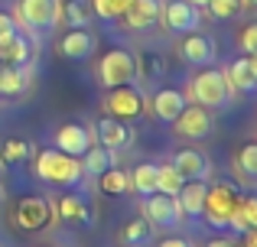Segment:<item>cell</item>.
<instances>
[{
    "label": "cell",
    "instance_id": "6da1fadb",
    "mask_svg": "<svg viewBox=\"0 0 257 247\" xmlns=\"http://www.w3.org/2000/svg\"><path fill=\"white\" fill-rule=\"evenodd\" d=\"M36 176L52 185H75V182H82L85 172H82V159L78 156H69L62 150H39Z\"/></svg>",
    "mask_w": 257,
    "mask_h": 247
},
{
    "label": "cell",
    "instance_id": "7a4b0ae2",
    "mask_svg": "<svg viewBox=\"0 0 257 247\" xmlns=\"http://www.w3.org/2000/svg\"><path fill=\"white\" fill-rule=\"evenodd\" d=\"M189 98H192V104H202V108H221V104L231 98V88H228L225 82V72L221 69H212V65H205L202 72H195V78L189 82Z\"/></svg>",
    "mask_w": 257,
    "mask_h": 247
},
{
    "label": "cell",
    "instance_id": "3957f363",
    "mask_svg": "<svg viewBox=\"0 0 257 247\" xmlns=\"http://www.w3.org/2000/svg\"><path fill=\"white\" fill-rule=\"evenodd\" d=\"M238 198H241V192L234 189V185H228V182L208 185V192H205V208H202L205 221L212 224V228H228L234 208H238Z\"/></svg>",
    "mask_w": 257,
    "mask_h": 247
},
{
    "label": "cell",
    "instance_id": "277c9868",
    "mask_svg": "<svg viewBox=\"0 0 257 247\" xmlns=\"http://www.w3.org/2000/svg\"><path fill=\"white\" fill-rule=\"evenodd\" d=\"M56 221V208L43 195H26L13 205V224L23 231H43Z\"/></svg>",
    "mask_w": 257,
    "mask_h": 247
},
{
    "label": "cell",
    "instance_id": "5b68a950",
    "mask_svg": "<svg viewBox=\"0 0 257 247\" xmlns=\"http://www.w3.org/2000/svg\"><path fill=\"white\" fill-rule=\"evenodd\" d=\"M104 108H107V117H114V121H137L147 111V98L127 82V85H117V88H107Z\"/></svg>",
    "mask_w": 257,
    "mask_h": 247
},
{
    "label": "cell",
    "instance_id": "8992f818",
    "mask_svg": "<svg viewBox=\"0 0 257 247\" xmlns=\"http://www.w3.org/2000/svg\"><path fill=\"white\" fill-rule=\"evenodd\" d=\"M137 69H134V56L127 49H107L98 62V82L104 88H117V85L134 82Z\"/></svg>",
    "mask_w": 257,
    "mask_h": 247
},
{
    "label": "cell",
    "instance_id": "52a82bcc",
    "mask_svg": "<svg viewBox=\"0 0 257 247\" xmlns=\"http://www.w3.org/2000/svg\"><path fill=\"white\" fill-rule=\"evenodd\" d=\"M140 218H144L150 228H176L182 211H179V202H176L173 195L153 192V195H147L144 205H140Z\"/></svg>",
    "mask_w": 257,
    "mask_h": 247
},
{
    "label": "cell",
    "instance_id": "ba28073f",
    "mask_svg": "<svg viewBox=\"0 0 257 247\" xmlns=\"http://www.w3.org/2000/svg\"><path fill=\"white\" fill-rule=\"evenodd\" d=\"M59 0H20L17 4V23L30 26V30H52L59 23Z\"/></svg>",
    "mask_w": 257,
    "mask_h": 247
},
{
    "label": "cell",
    "instance_id": "9c48e42d",
    "mask_svg": "<svg viewBox=\"0 0 257 247\" xmlns=\"http://www.w3.org/2000/svg\"><path fill=\"white\" fill-rule=\"evenodd\" d=\"M160 23L170 33H176V36L179 33H192L202 23V10L192 7L189 0H166V4H160Z\"/></svg>",
    "mask_w": 257,
    "mask_h": 247
},
{
    "label": "cell",
    "instance_id": "30bf717a",
    "mask_svg": "<svg viewBox=\"0 0 257 247\" xmlns=\"http://www.w3.org/2000/svg\"><path fill=\"white\" fill-rule=\"evenodd\" d=\"M173 130L186 140H202V137L212 133V114H208V108H202V104H186V108L176 114Z\"/></svg>",
    "mask_w": 257,
    "mask_h": 247
},
{
    "label": "cell",
    "instance_id": "8fae6325",
    "mask_svg": "<svg viewBox=\"0 0 257 247\" xmlns=\"http://www.w3.org/2000/svg\"><path fill=\"white\" fill-rule=\"evenodd\" d=\"M225 82L231 88V95H254L257 91V59L254 56H241L231 65H225Z\"/></svg>",
    "mask_w": 257,
    "mask_h": 247
},
{
    "label": "cell",
    "instance_id": "7c38bea8",
    "mask_svg": "<svg viewBox=\"0 0 257 247\" xmlns=\"http://www.w3.org/2000/svg\"><path fill=\"white\" fill-rule=\"evenodd\" d=\"M94 133V143H101L104 150L117 153L124 150V146H131L134 140V130H131V121H114V117H104V121H98L91 127Z\"/></svg>",
    "mask_w": 257,
    "mask_h": 247
},
{
    "label": "cell",
    "instance_id": "4fadbf2b",
    "mask_svg": "<svg viewBox=\"0 0 257 247\" xmlns=\"http://www.w3.org/2000/svg\"><path fill=\"white\" fill-rule=\"evenodd\" d=\"M182 59H186L189 65H195V69H205V65L215 62V56H218V46H215L212 36H205V33H182Z\"/></svg>",
    "mask_w": 257,
    "mask_h": 247
},
{
    "label": "cell",
    "instance_id": "5bb4252c",
    "mask_svg": "<svg viewBox=\"0 0 257 247\" xmlns=\"http://www.w3.org/2000/svg\"><path fill=\"white\" fill-rule=\"evenodd\" d=\"M91 143H94V133L85 124H62L56 130V150L69 153V156H82Z\"/></svg>",
    "mask_w": 257,
    "mask_h": 247
},
{
    "label": "cell",
    "instance_id": "9a60e30c",
    "mask_svg": "<svg viewBox=\"0 0 257 247\" xmlns=\"http://www.w3.org/2000/svg\"><path fill=\"white\" fill-rule=\"evenodd\" d=\"M189 104V98L182 95L179 88H160L157 95H153V101L147 104V111H150L157 121H163V124H173L176 121V114H179L182 108Z\"/></svg>",
    "mask_w": 257,
    "mask_h": 247
},
{
    "label": "cell",
    "instance_id": "2e32d148",
    "mask_svg": "<svg viewBox=\"0 0 257 247\" xmlns=\"http://www.w3.org/2000/svg\"><path fill=\"white\" fill-rule=\"evenodd\" d=\"M173 166L182 179H202V182L212 179V159L199 150H179L176 159H173Z\"/></svg>",
    "mask_w": 257,
    "mask_h": 247
},
{
    "label": "cell",
    "instance_id": "e0dca14e",
    "mask_svg": "<svg viewBox=\"0 0 257 247\" xmlns=\"http://www.w3.org/2000/svg\"><path fill=\"white\" fill-rule=\"evenodd\" d=\"M120 17H124V26L134 30V33L150 30V26L160 20V0H131Z\"/></svg>",
    "mask_w": 257,
    "mask_h": 247
},
{
    "label": "cell",
    "instance_id": "ac0fdd59",
    "mask_svg": "<svg viewBox=\"0 0 257 247\" xmlns=\"http://www.w3.org/2000/svg\"><path fill=\"white\" fill-rule=\"evenodd\" d=\"M205 192H208V182H202V179H186L182 189L176 192V202H179L182 215L202 218V208H205Z\"/></svg>",
    "mask_w": 257,
    "mask_h": 247
},
{
    "label": "cell",
    "instance_id": "d6986e66",
    "mask_svg": "<svg viewBox=\"0 0 257 247\" xmlns=\"http://www.w3.org/2000/svg\"><path fill=\"white\" fill-rule=\"evenodd\" d=\"M94 46H98V39H94V33H88V26L82 30H69L62 39H59V52H62L65 59H88L94 52Z\"/></svg>",
    "mask_w": 257,
    "mask_h": 247
},
{
    "label": "cell",
    "instance_id": "ffe728a7",
    "mask_svg": "<svg viewBox=\"0 0 257 247\" xmlns=\"http://www.w3.org/2000/svg\"><path fill=\"white\" fill-rule=\"evenodd\" d=\"M30 56H33V46L20 30L0 43V65H20V69H26V65H30Z\"/></svg>",
    "mask_w": 257,
    "mask_h": 247
},
{
    "label": "cell",
    "instance_id": "44dd1931",
    "mask_svg": "<svg viewBox=\"0 0 257 247\" xmlns=\"http://www.w3.org/2000/svg\"><path fill=\"white\" fill-rule=\"evenodd\" d=\"M62 221H69V224H91L94 221V211H91V205L85 202L82 195H65V198H59V211H56Z\"/></svg>",
    "mask_w": 257,
    "mask_h": 247
},
{
    "label": "cell",
    "instance_id": "7402d4cb",
    "mask_svg": "<svg viewBox=\"0 0 257 247\" xmlns=\"http://www.w3.org/2000/svg\"><path fill=\"white\" fill-rule=\"evenodd\" d=\"M78 159H82V172H85V176H94V179H98L104 169H111V166H114V153L104 150L101 143H91Z\"/></svg>",
    "mask_w": 257,
    "mask_h": 247
},
{
    "label": "cell",
    "instance_id": "603a6c76",
    "mask_svg": "<svg viewBox=\"0 0 257 247\" xmlns=\"http://www.w3.org/2000/svg\"><path fill=\"white\" fill-rule=\"evenodd\" d=\"M91 4L88 0H65L62 10H59V23H65L69 30H82V26L91 23Z\"/></svg>",
    "mask_w": 257,
    "mask_h": 247
},
{
    "label": "cell",
    "instance_id": "cb8c5ba5",
    "mask_svg": "<svg viewBox=\"0 0 257 247\" xmlns=\"http://www.w3.org/2000/svg\"><path fill=\"white\" fill-rule=\"evenodd\" d=\"M228 228H234L238 234H244V231L257 228V198H254V195H241V198H238V208H234Z\"/></svg>",
    "mask_w": 257,
    "mask_h": 247
},
{
    "label": "cell",
    "instance_id": "d4e9b609",
    "mask_svg": "<svg viewBox=\"0 0 257 247\" xmlns=\"http://www.w3.org/2000/svg\"><path fill=\"white\" fill-rule=\"evenodd\" d=\"M30 88V72L20 65H0V95H23Z\"/></svg>",
    "mask_w": 257,
    "mask_h": 247
},
{
    "label": "cell",
    "instance_id": "484cf974",
    "mask_svg": "<svg viewBox=\"0 0 257 247\" xmlns=\"http://www.w3.org/2000/svg\"><path fill=\"white\" fill-rule=\"evenodd\" d=\"M98 185H101L104 195H127V192H131V172L111 166V169H104L98 176Z\"/></svg>",
    "mask_w": 257,
    "mask_h": 247
},
{
    "label": "cell",
    "instance_id": "4316f807",
    "mask_svg": "<svg viewBox=\"0 0 257 247\" xmlns=\"http://www.w3.org/2000/svg\"><path fill=\"white\" fill-rule=\"evenodd\" d=\"M131 189L137 192L140 198L153 195V192H157V166L153 163H140L137 169L131 172Z\"/></svg>",
    "mask_w": 257,
    "mask_h": 247
},
{
    "label": "cell",
    "instance_id": "83f0119b",
    "mask_svg": "<svg viewBox=\"0 0 257 247\" xmlns=\"http://www.w3.org/2000/svg\"><path fill=\"white\" fill-rule=\"evenodd\" d=\"M134 69L144 78H163L166 75V59L160 56V52L147 49V52H140V56H134Z\"/></svg>",
    "mask_w": 257,
    "mask_h": 247
},
{
    "label": "cell",
    "instance_id": "f1b7e54d",
    "mask_svg": "<svg viewBox=\"0 0 257 247\" xmlns=\"http://www.w3.org/2000/svg\"><path fill=\"white\" fill-rule=\"evenodd\" d=\"M153 231H157V228H150L144 218H134V221L124 224V231H120V241H124L127 247H144V244L153 241Z\"/></svg>",
    "mask_w": 257,
    "mask_h": 247
},
{
    "label": "cell",
    "instance_id": "f546056e",
    "mask_svg": "<svg viewBox=\"0 0 257 247\" xmlns=\"http://www.w3.org/2000/svg\"><path fill=\"white\" fill-rule=\"evenodd\" d=\"M30 150H33V146L26 143V140H20V137H7V140H4V146H0V159H4V166H20V163H26Z\"/></svg>",
    "mask_w": 257,
    "mask_h": 247
},
{
    "label": "cell",
    "instance_id": "4dcf8cb0",
    "mask_svg": "<svg viewBox=\"0 0 257 247\" xmlns=\"http://www.w3.org/2000/svg\"><path fill=\"white\" fill-rule=\"evenodd\" d=\"M182 182H186V179L176 172L173 163L157 166V192H163V195H173V198H176V192L182 189Z\"/></svg>",
    "mask_w": 257,
    "mask_h": 247
},
{
    "label": "cell",
    "instance_id": "1f68e13d",
    "mask_svg": "<svg viewBox=\"0 0 257 247\" xmlns=\"http://www.w3.org/2000/svg\"><path fill=\"white\" fill-rule=\"evenodd\" d=\"M234 169L241 172V179L244 182H251L257 176V143H244L238 150V159H234Z\"/></svg>",
    "mask_w": 257,
    "mask_h": 247
},
{
    "label": "cell",
    "instance_id": "d6a6232c",
    "mask_svg": "<svg viewBox=\"0 0 257 247\" xmlns=\"http://www.w3.org/2000/svg\"><path fill=\"white\" fill-rule=\"evenodd\" d=\"M91 4V13L101 20H120V13L127 10L131 0H88Z\"/></svg>",
    "mask_w": 257,
    "mask_h": 247
},
{
    "label": "cell",
    "instance_id": "836d02e7",
    "mask_svg": "<svg viewBox=\"0 0 257 247\" xmlns=\"http://www.w3.org/2000/svg\"><path fill=\"white\" fill-rule=\"evenodd\" d=\"M205 10L212 13L215 20H234L241 13V0H208Z\"/></svg>",
    "mask_w": 257,
    "mask_h": 247
},
{
    "label": "cell",
    "instance_id": "e575fe53",
    "mask_svg": "<svg viewBox=\"0 0 257 247\" xmlns=\"http://www.w3.org/2000/svg\"><path fill=\"white\" fill-rule=\"evenodd\" d=\"M241 49H244V56L257 52V26H244L241 30Z\"/></svg>",
    "mask_w": 257,
    "mask_h": 247
},
{
    "label": "cell",
    "instance_id": "d590c367",
    "mask_svg": "<svg viewBox=\"0 0 257 247\" xmlns=\"http://www.w3.org/2000/svg\"><path fill=\"white\" fill-rule=\"evenodd\" d=\"M13 33H17V20H13L10 13L0 10V43H4L7 36H13Z\"/></svg>",
    "mask_w": 257,
    "mask_h": 247
},
{
    "label": "cell",
    "instance_id": "8d00e7d4",
    "mask_svg": "<svg viewBox=\"0 0 257 247\" xmlns=\"http://www.w3.org/2000/svg\"><path fill=\"white\" fill-rule=\"evenodd\" d=\"M205 247H241L238 241H231V237H212Z\"/></svg>",
    "mask_w": 257,
    "mask_h": 247
},
{
    "label": "cell",
    "instance_id": "74e56055",
    "mask_svg": "<svg viewBox=\"0 0 257 247\" xmlns=\"http://www.w3.org/2000/svg\"><path fill=\"white\" fill-rule=\"evenodd\" d=\"M160 247H192V244L186 237H166V241H160Z\"/></svg>",
    "mask_w": 257,
    "mask_h": 247
},
{
    "label": "cell",
    "instance_id": "f35d334b",
    "mask_svg": "<svg viewBox=\"0 0 257 247\" xmlns=\"http://www.w3.org/2000/svg\"><path fill=\"white\" fill-rule=\"evenodd\" d=\"M241 247H257V234H254V228H251V231H244V241H241Z\"/></svg>",
    "mask_w": 257,
    "mask_h": 247
},
{
    "label": "cell",
    "instance_id": "ab89813d",
    "mask_svg": "<svg viewBox=\"0 0 257 247\" xmlns=\"http://www.w3.org/2000/svg\"><path fill=\"white\" fill-rule=\"evenodd\" d=\"M189 4H192V7H199V10H205V4H208V0H189Z\"/></svg>",
    "mask_w": 257,
    "mask_h": 247
},
{
    "label": "cell",
    "instance_id": "60d3db41",
    "mask_svg": "<svg viewBox=\"0 0 257 247\" xmlns=\"http://www.w3.org/2000/svg\"><path fill=\"white\" fill-rule=\"evenodd\" d=\"M241 7H254V0H241Z\"/></svg>",
    "mask_w": 257,
    "mask_h": 247
},
{
    "label": "cell",
    "instance_id": "b9f144b4",
    "mask_svg": "<svg viewBox=\"0 0 257 247\" xmlns=\"http://www.w3.org/2000/svg\"><path fill=\"white\" fill-rule=\"evenodd\" d=\"M0 176H4V159H0Z\"/></svg>",
    "mask_w": 257,
    "mask_h": 247
},
{
    "label": "cell",
    "instance_id": "7bdbcfd3",
    "mask_svg": "<svg viewBox=\"0 0 257 247\" xmlns=\"http://www.w3.org/2000/svg\"><path fill=\"white\" fill-rule=\"evenodd\" d=\"M0 195H4V192H0Z\"/></svg>",
    "mask_w": 257,
    "mask_h": 247
}]
</instances>
